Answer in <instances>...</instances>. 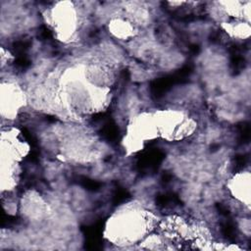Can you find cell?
I'll return each instance as SVG.
<instances>
[{
    "mask_svg": "<svg viewBox=\"0 0 251 251\" xmlns=\"http://www.w3.org/2000/svg\"><path fill=\"white\" fill-rule=\"evenodd\" d=\"M49 23L61 41H69L77 27V13L73 2H58L49 12Z\"/></svg>",
    "mask_w": 251,
    "mask_h": 251,
    "instance_id": "4",
    "label": "cell"
},
{
    "mask_svg": "<svg viewBox=\"0 0 251 251\" xmlns=\"http://www.w3.org/2000/svg\"><path fill=\"white\" fill-rule=\"evenodd\" d=\"M223 26L234 38L243 39L250 35V25L245 21L236 20L231 23H224Z\"/></svg>",
    "mask_w": 251,
    "mask_h": 251,
    "instance_id": "8",
    "label": "cell"
},
{
    "mask_svg": "<svg viewBox=\"0 0 251 251\" xmlns=\"http://www.w3.org/2000/svg\"><path fill=\"white\" fill-rule=\"evenodd\" d=\"M154 222V216L149 211L136 206H126L108 220L105 234L117 244L135 243L148 236Z\"/></svg>",
    "mask_w": 251,
    "mask_h": 251,
    "instance_id": "1",
    "label": "cell"
},
{
    "mask_svg": "<svg viewBox=\"0 0 251 251\" xmlns=\"http://www.w3.org/2000/svg\"><path fill=\"white\" fill-rule=\"evenodd\" d=\"M227 189L232 197L248 209L251 201V176L249 171H242L234 175L227 182Z\"/></svg>",
    "mask_w": 251,
    "mask_h": 251,
    "instance_id": "6",
    "label": "cell"
},
{
    "mask_svg": "<svg viewBox=\"0 0 251 251\" xmlns=\"http://www.w3.org/2000/svg\"><path fill=\"white\" fill-rule=\"evenodd\" d=\"M159 136L168 140L182 139L194 130L195 122L184 112L178 110H162L154 112Z\"/></svg>",
    "mask_w": 251,
    "mask_h": 251,
    "instance_id": "2",
    "label": "cell"
},
{
    "mask_svg": "<svg viewBox=\"0 0 251 251\" xmlns=\"http://www.w3.org/2000/svg\"><path fill=\"white\" fill-rule=\"evenodd\" d=\"M109 30L115 37L120 39H129L136 32L135 25L125 18L112 19L109 22Z\"/></svg>",
    "mask_w": 251,
    "mask_h": 251,
    "instance_id": "7",
    "label": "cell"
},
{
    "mask_svg": "<svg viewBox=\"0 0 251 251\" xmlns=\"http://www.w3.org/2000/svg\"><path fill=\"white\" fill-rule=\"evenodd\" d=\"M25 101V93L20 86L7 82L1 85V112L2 117L11 119L17 116L18 111Z\"/></svg>",
    "mask_w": 251,
    "mask_h": 251,
    "instance_id": "5",
    "label": "cell"
},
{
    "mask_svg": "<svg viewBox=\"0 0 251 251\" xmlns=\"http://www.w3.org/2000/svg\"><path fill=\"white\" fill-rule=\"evenodd\" d=\"M159 131L154 113H141L135 116L126 128L125 137V147L126 150L135 152L140 150L143 145L157 138Z\"/></svg>",
    "mask_w": 251,
    "mask_h": 251,
    "instance_id": "3",
    "label": "cell"
}]
</instances>
